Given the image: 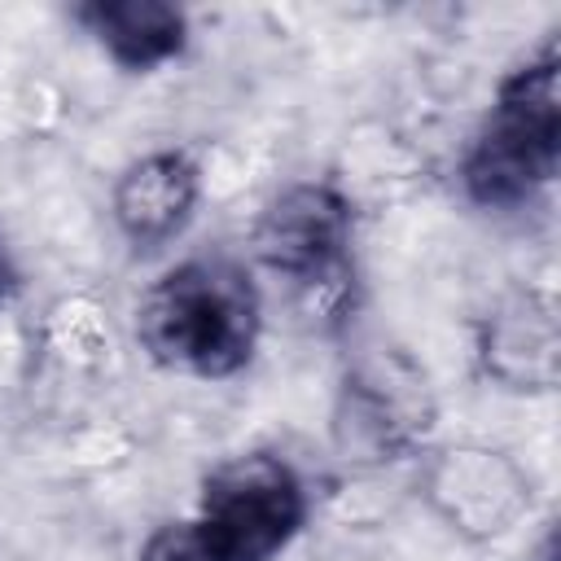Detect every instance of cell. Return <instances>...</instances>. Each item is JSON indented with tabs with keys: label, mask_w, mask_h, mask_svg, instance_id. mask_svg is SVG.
<instances>
[{
	"label": "cell",
	"mask_w": 561,
	"mask_h": 561,
	"mask_svg": "<svg viewBox=\"0 0 561 561\" xmlns=\"http://www.w3.org/2000/svg\"><path fill=\"white\" fill-rule=\"evenodd\" d=\"M136 337L162 368L232 377L259 342V289L228 259H188L140 298Z\"/></svg>",
	"instance_id": "cell-1"
},
{
	"label": "cell",
	"mask_w": 561,
	"mask_h": 561,
	"mask_svg": "<svg viewBox=\"0 0 561 561\" xmlns=\"http://www.w3.org/2000/svg\"><path fill=\"white\" fill-rule=\"evenodd\" d=\"M561 158V57L548 44L539 57L517 66L473 136L465 158V188L478 206H522L552 184Z\"/></svg>",
	"instance_id": "cell-2"
},
{
	"label": "cell",
	"mask_w": 561,
	"mask_h": 561,
	"mask_svg": "<svg viewBox=\"0 0 561 561\" xmlns=\"http://www.w3.org/2000/svg\"><path fill=\"white\" fill-rule=\"evenodd\" d=\"M307 500L294 469L267 451L215 465L202 482V526L224 561H272L302 526Z\"/></svg>",
	"instance_id": "cell-3"
},
{
	"label": "cell",
	"mask_w": 561,
	"mask_h": 561,
	"mask_svg": "<svg viewBox=\"0 0 561 561\" xmlns=\"http://www.w3.org/2000/svg\"><path fill=\"white\" fill-rule=\"evenodd\" d=\"M254 254L298 294L333 302L351 272V210L329 184H289L254 224Z\"/></svg>",
	"instance_id": "cell-4"
},
{
	"label": "cell",
	"mask_w": 561,
	"mask_h": 561,
	"mask_svg": "<svg viewBox=\"0 0 561 561\" xmlns=\"http://www.w3.org/2000/svg\"><path fill=\"white\" fill-rule=\"evenodd\" d=\"M197 206V162L180 149L131 162L114 184V219L136 250L171 241Z\"/></svg>",
	"instance_id": "cell-5"
},
{
	"label": "cell",
	"mask_w": 561,
	"mask_h": 561,
	"mask_svg": "<svg viewBox=\"0 0 561 561\" xmlns=\"http://www.w3.org/2000/svg\"><path fill=\"white\" fill-rule=\"evenodd\" d=\"M75 18L96 35V44L127 70H153L184 48L188 22L167 0H92Z\"/></svg>",
	"instance_id": "cell-6"
},
{
	"label": "cell",
	"mask_w": 561,
	"mask_h": 561,
	"mask_svg": "<svg viewBox=\"0 0 561 561\" xmlns=\"http://www.w3.org/2000/svg\"><path fill=\"white\" fill-rule=\"evenodd\" d=\"M486 368L513 386H552L557 377V316L548 298H517L491 316L482 342Z\"/></svg>",
	"instance_id": "cell-7"
},
{
	"label": "cell",
	"mask_w": 561,
	"mask_h": 561,
	"mask_svg": "<svg viewBox=\"0 0 561 561\" xmlns=\"http://www.w3.org/2000/svg\"><path fill=\"white\" fill-rule=\"evenodd\" d=\"M438 478L456 482V486H469L460 495L456 491H438V500L447 504L451 522H465L478 535L504 530L513 522V513L522 508V482L495 451H451L443 460Z\"/></svg>",
	"instance_id": "cell-8"
},
{
	"label": "cell",
	"mask_w": 561,
	"mask_h": 561,
	"mask_svg": "<svg viewBox=\"0 0 561 561\" xmlns=\"http://www.w3.org/2000/svg\"><path fill=\"white\" fill-rule=\"evenodd\" d=\"M136 561H224V552L215 548L202 522H167L149 535Z\"/></svg>",
	"instance_id": "cell-9"
},
{
	"label": "cell",
	"mask_w": 561,
	"mask_h": 561,
	"mask_svg": "<svg viewBox=\"0 0 561 561\" xmlns=\"http://www.w3.org/2000/svg\"><path fill=\"white\" fill-rule=\"evenodd\" d=\"M9 294H13V267H9V254L0 245V307L9 302Z\"/></svg>",
	"instance_id": "cell-10"
}]
</instances>
